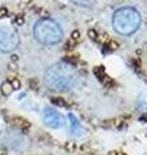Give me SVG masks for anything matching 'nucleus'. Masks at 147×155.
Listing matches in <instances>:
<instances>
[{"label": "nucleus", "mask_w": 147, "mask_h": 155, "mask_svg": "<svg viewBox=\"0 0 147 155\" xmlns=\"http://www.w3.org/2000/svg\"><path fill=\"white\" fill-rule=\"evenodd\" d=\"M12 61H16V62H17V61H18V56H14V54H13V56H12Z\"/></svg>", "instance_id": "18"}, {"label": "nucleus", "mask_w": 147, "mask_h": 155, "mask_svg": "<svg viewBox=\"0 0 147 155\" xmlns=\"http://www.w3.org/2000/svg\"><path fill=\"white\" fill-rule=\"evenodd\" d=\"M141 14L138 11L130 7L120 8L112 16V27L122 36H129L139 28Z\"/></svg>", "instance_id": "2"}, {"label": "nucleus", "mask_w": 147, "mask_h": 155, "mask_svg": "<svg viewBox=\"0 0 147 155\" xmlns=\"http://www.w3.org/2000/svg\"><path fill=\"white\" fill-rule=\"evenodd\" d=\"M14 22H16L17 26H22L24 23V17L22 16V14H18V16H16V19H14Z\"/></svg>", "instance_id": "10"}, {"label": "nucleus", "mask_w": 147, "mask_h": 155, "mask_svg": "<svg viewBox=\"0 0 147 155\" xmlns=\"http://www.w3.org/2000/svg\"><path fill=\"white\" fill-rule=\"evenodd\" d=\"M5 154H7V151H5V150L0 147V155H5Z\"/></svg>", "instance_id": "17"}, {"label": "nucleus", "mask_w": 147, "mask_h": 155, "mask_svg": "<svg viewBox=\"0 0 147 155\" xmlns=\"http://www.w3.org/2000/svg\"><path fill=\"white\" fill-rule=\"evenodd\" d=\"M34 36L44 45H54L62 40L63 31L56 21L51 18H41L34 25Z\"/></svg>", "instance_id": "3"}, {"label": "nucleus", "mask_w": 147, "mask_h": 155, "mask_svg": "<svg viewBox=\"0 0 147 155\" xmlns=\"http://www.w3.org/2000/svg\"><path fill=\"white\" fill-rule=\"evenodd\" d=\"M30 85H31V88H32V89H38V81L31 80V81H30Z\"/></svg>", "instance_id": "16"}, {"label": "nucleus", "mask_w": 147, "mask_h": 155, "mask_svg": "<svg viewBox=\"0 0 147 155\" xmlns=\"http://www.w3.org/2000/svg\"><path fill=\"white\" fill-rule=\"evenodd\" d=\"M79 39H80V32L75 30V31H74V32L71 34V40H74V41L76 43L77 40H79Z\"/></svg>", "instance_id": "14"}, {"label": "nucleus", "mask_w": 147, "mask_h": 155, "mask_svg": "<svg viewBox=\"0 0 147 155\" xmlns=\"http://www.w3.org/2000/svg\"><path fill=\"white\" fill-rule=\"evenodd\" d=\"M107 47H109L111 51H115V49L119 48V44H117L115 40H109V43H107Z\"/></svg>", "instance_id": "11"}, {"label": "nucleus", "mask_w": 147, "mask_h": 155, "mask_svg": "<svg viewBox=\"0 0 147 155\" xmlns=\"http://www.w3.org/2000/svg\"><path fill=\"white\" fill-rule=\"evenodd\" d=\"M75 44H76V43L74 41V40L67 41V43H66V45H65V49H66V51H71V49H74V47H75Z\"/></svg>", "instance_id": "13"}, {"label": "nucleus", "mask_w": 147, "mask_h": 155, "mask_svg": "<svg viewBox=\"0 0 147 155\" xmlns=\"http://www.w3.org/2000/svg\"><path fill=\"white\" fill-rule=\"evenodd\" d=\"M43 118H44V123L47 124V127L53 128V129H58L62 128L66 124V119L61 113H58L57 110L52 109V107H45L43 111Z\"/></svg>", "instance_id": "5"}, {"label": "nucleus", "mask_w": 147, "mask_h": 155, "mask_svg": "<svg viewBox=\"0 0 147 155\" xmlns=\"http://www.w3.org/2000/svg\"><path fill=\"white\" fill-rule=\"evenodd\" d=\"M88 36H89L92 40H96L98 38V32L96 30H93V28H90V30H88Z\"/></svg>", "instance_id": "12"}, {"label": "nucleus", "mask_w": 147, "mask_h": 155, "mask_svg": "<svg viewBox=\"0 0 147 155\" xmlns=\"http://www.w3.org/2000/svg\"><path fill=\"white\" fill-rule=\"evenodd\" d=\"M52 102L57 105V106H60V107H65V106H67L66 104V101L62 98V97H56V98H52Z\"/></svg>", "instance_id": "8"}, {"label": "nucleus", "mask_w": 147, "mask_h": 155, "mask_svg": "<svg viewBox=\"0 0 147 155\" xmlns=\"http://www.w3.org/2000/svg\"><path fill=\"white\" fill-rule=\"evenodd\" d=\"M8 14V11H7V8H0V18H3V17H5Z\"/></svg>", "instance_id": "15"}, {"label": "nucleus", "mask_w": 147, "mask_h": 155, "mask_svg": "<svg viewBox=\"0 0 147 155\" xmlns=\"http://www.w3.org/2000/svg\"><path fill=\"white\" fill-rule=\"evenodd\" d=\"M44 83L48 89L53 92H67L76 85L77 74L74 69V65L62 61L52 65L45 71Z\"/></svg>", "instance_id": "1"}, {"label": "nucleus", "mask_w": 147, "mask_h": 155, "mask_svg": "<svg viewBox=\"0 0 147 155\" xmlns=\"http://www.w3.org/2000/svg\"><path fill=\"white\" fill-rule=\"evenodd\" d=\"M9 83H11V85L13 87V89H19V88H21V83H19V80L16 79V78H13Z\"/></svg>", "instance_id": "9"}, {"label": "nucleus", "mask_w": 147, "mask_h": 155, "mask_svg": "<svg viewBox=\"0 0 147 155\" xmlns=\"http://www.w3.org/2000/svg\"><path fill=\"white\" fill-rule=\"evenodd\" d=\"M23 2H26V3H28V2H30V0H23Z\"/></svg>", "instance_id": "19"}, {"label": "nucleus", "mask_w": 147, "mask_h": 155, "mask_svg": "<svg viewBox=\"0 0 147 155\" xmlns=\"http://www.w3.org/2000/svg\"><path fill=\"white\" fill-rule=\"evenodd\" d=\"M19 44V36L13 27H0V51L13 52Z\"/></svg>", "instance_id": "4"}, {"label": "nucleus", "mask_w": 147, "mask_h": 155, "mask_svg": "<svg viewBox=\"0 0 147 155\" xmlns=\"http://www.w3.org/2000/svg\"><path fill=\"white\" fill-rule=\"evenodd\" d=\"M13 87L11 85V83L9 81H4V83L2 84V93L5 96V97H8V96H11L12 93H13Z\"/></svg>", "instance_id": "6"}, {"label": "nucleus", "mask_w": 147, "mask_h": 155, "mask_svg": "<svg viewBox=\"0 0 147 155\" xmlns=\"http://www.w3.org/2000/svg\"><path fill=\"white\" fill-rule=\"evenodd\" d=\"M72 2L80 7H92L96 0H72Z\"/></svg>", "instance_id": "7"}]
</instances>
